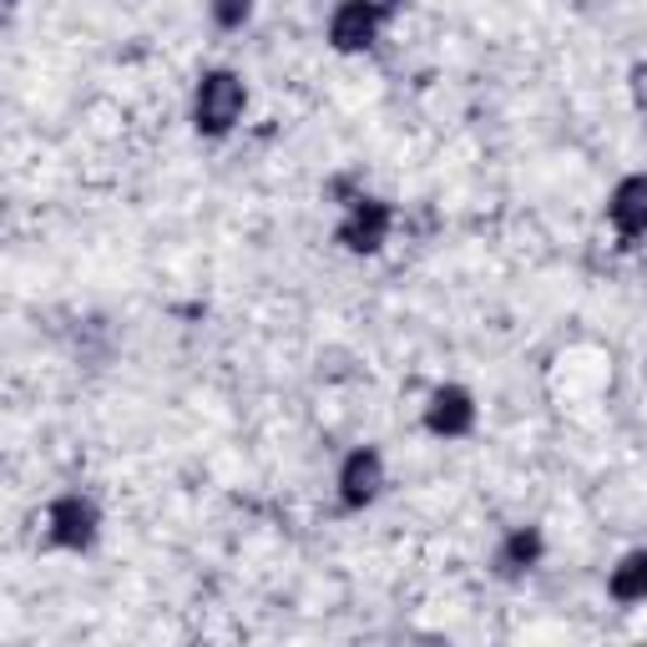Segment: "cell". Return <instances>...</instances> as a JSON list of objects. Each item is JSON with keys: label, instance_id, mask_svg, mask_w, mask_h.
<instances>
[{"label": "cell", "instance_id": "1", "mask_svg": "<svg viewBox=\"0 0 647 647\" xmlns=\"http://www.w3.org/2000/svg\"><path fill=\"white\" fill-rule=\"evenodd\" d=\"M238 111H243V86L233 76H207L203 92H197V122L207 132H223V127L238 122Z\"/></svg>", "mask_w": 647, "mask_h": 647}, {"label": "cell", "instance_id": "2", "mask_svg": "<svg viewBox=\"0 0 647 647\" xmlns=\"http://www.w3.org/2000/svg\"><path fill=\"white\" fill-rule=\"evenodd\" d=\"M612 218H618L622 233H643V228H647V178L622 182L618 203H612Z\"/></svg>", "mask_w": 647, "mask_h": 647}, {"label": "cell", "instance_id": "3", "mask_svg": "<svg viewBox=\"0 0 647 647\" xmlns=\"http://www.w3.org/2000/svg\"><path fill=\"white\" fill-rule=\"evenodd\" d=\"M370 36H374V11L364 5V0H355V5H345V11L334 15V41L345 46V51L364 46Z\"/></svg>", "mask_w": 647, "mask_h": 647}, {"label": "cell", "instance_id": "4", "mask_svg": "<svg viewBox=\"0 0 647 647\" xmlns=\"http://www.w3.org/2000/svg\"><path fill=\"white\" fill-rule=\"evenodd\" d=\"M430 426L445 430V435L466 430L470 426V399L460 395V390H445V395H435V405H430Z\"/></svg>", "mask_w": 647, "mask_h": 647}, {"label": "cell", "instance_id": "5", "mask_svg": "<svg viewBox=\"0 0 647 647\" xmlns=\"http://www.w3.org/2000/svg\"><path fill=\"white\" fill-rule=\"evenodd\" d=\"M349 249H380V238H385V207H364V213H355V223L345 228Z\"/></svg>", "mask_w": 647, "mask_h": 647}, {"label": "cell", "instance_id": "6", "mask_svg": "<svg viewBox=\"0 0 647 647\" xmlns=\"http://www.w3.org/2000/svg\"><path fill=\"white\" fill-rule=\"evenodd\" d=\"M374 481H380V460H374V455H355L345 470V496L349 501L374 496Z\"/></svg>", "mask_w": 647, "mask_h": 647}, {"label": "cell", "instance_id": "7", "mask_svg": "<svg viewBox=\"0 0 647 647\" xmlns=\"http://www.w3.org/2000/svg\"><path fill=\"white\" fill-rule=\"evenodd\" d=\"M56 537L61 541H86L92 537V511L76 506V501H61V506H56Z\"/></svg>", "mask_w": 647, "mask_h": 647}, {"label": "cell", "instance_id": "8", "mask_svg": "<svg viewBox=\"0 0 647 647\" xmlns=\"http://www.w3.org/2000/svg\"><path fill=\"white\" fill-rule=\"evenodd\" d=\"M612 592L618 597H647V556H633V562L618 566V577H612Z\"/></svg>", "mask_w": 647, "mask_h": 647}, {"label": "cell", "instance_id": "9", "mask_svg": "<svg viewBox=\"0 0 647 647\" xmlns=\"http://www.w3.org/2000/svg\"><path fill=\"white\" fill-rule=\"evenodd\" d=\"M243 11H249V0H218V15L228 21V26H233V21H238Z\"/></svg>", "mask_w": 647, "mask_h": 647}]
</instances>
